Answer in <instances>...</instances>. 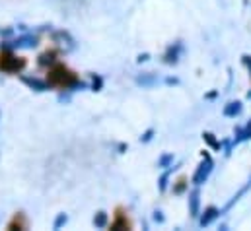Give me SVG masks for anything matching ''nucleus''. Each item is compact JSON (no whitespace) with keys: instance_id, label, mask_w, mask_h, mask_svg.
Segmentation results:
<instances>
[{"instance_id":"1","label":"nucleus","mask_w":251,"mask_h":231,"mask_svg":"<svg viewBox=\"0 0 251 231\" xmlns=\"http://www.w3.org/2000/svg\"><path fill=\"white\" fill-rule=\"evenodd\" d=\"M210 171H212V162H210V158L206 156V158H204V162L199 165V169H197L195 177H193V183H195V185H201V183H204V181L208 179Z\"/></svg>"},{"instance_id":"6","label":"nucleus","mask_w":251,"mask_h":231,"mask_svg":"<svg viewBox=\"0 0 251 231\" xmlns=\"http://www.w3.org/2000/svg\"><path fill=\"white\" fill-rule=\"evenodd\" d=\"M250 130H251V122H250Z\"/></svg>"},{"instance_id":"2","label":"nucleus","mask_w":251,"mask_h":231,"mask_svg":"<svg viewBox=\"0 0 251 231\" xmlns=\"http://www.w3.org/2000/svg\"><path fill=\"white\" fill-rule=\"evenodd\" d=\"M189 210H191V216L193 218L199 216V190L197 188L189 194Z\"/></svg>"},{"instance_id":"4","label":"nucleus","mask_w":251,"mask_h":231,"mask_svg":"<svg viewBox=\"0 0 251 231\" xmlns=\"http://www.w3.org/2000/svg\"><path fill=\"white\" fill-rule=\"evenodd\" d=\"M240 111H242V103H238V101H236V103H230V105H228V107L224 109V113H226L228 116L238 115Z\"/></svg>"},{"instance_id":"5","label":"nucleus","mask_w":251,"mask_h":231,"mask_svg":"<svg viewBox=\"0 0 251 231\" xmlns=\"http://www.w3.org/2000/svg\"><path fill=\"white\" fill-rule=\"evenodd\" d=\"M105 222H107V214H105V212H98L96 218H94V224H96L98 228H103Z\"/></svg>"},{"instance_id":"3","label":"nucleus","mask_w":251,"mask_h":231,"mask_svg":"<svg viewBox=\"0 0 251 231\" xmlns=\"http://www.w3.org/2000/svg\"><path fill=\"white\" fill-rule=\"evenodd\" d=\"M216 218H218V210L210 206V208L204 210V214H202V218H201V226H208V224H210L212 220H216Z\"/></svg>"}]
</instances>
